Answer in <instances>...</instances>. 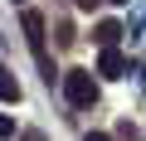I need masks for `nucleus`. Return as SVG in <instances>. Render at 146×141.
Masks as SVG:
<instances>
[{
  "label": "nucleus",
  "mask_w": 146,
  "mask_h": 141,
  "mask_svg": "<svg viewBox=\"0 0 146 141\" xmlns=\"http://www.w3.org/2000/svg\"><path fill=\"white\" fill-rule=\"evenodd\" d=\"M63 97L73 107H93L98 102V78L88 73V68H68V73H63Z\"/></svg>",
  "instance_id": "1"
},
{
  "label": "nucleus",
  "mask_w": 146,
  "mask_h": 141,
  "mask_svg": "<svg viewBox=\"0 0 146 141\" xmlns=\"http://www.w3.org/2000/svg\"><path fill=\"white\" fill-rule=\"evenodd\" d=\"M25 34H29V49H34V58L44 63V78L54 83V58H49V49H44V15H39V10H25Z\"/></svg>",
  "instance_id": "2"
},
{
  "label": "nucleus",
  "mask_w": 146,
  "mask_h": 141,
  "mask_svg": "<svg viewBox=\"0 0 146 141\" xmlns=\"http://www.w3.org/2000/svg\"><path fill=\"white\" fill-rule=\"evenodd\" d=\"M98 73H102V78H122V73H127V58H122L117 49H102V58H98Z\"/></svg>",
  "instance_id": "3"
},
{
  "label": "nucleus",
  "mask_w": 146,
  "mask_h": 141,
  "mask_svg": "<svg viewBox=\"0 0 146 141\" xmlns=\"http://www.w3.org/2000/svg\"><path fill=\"white\" fill-rule=\"evenodd\" d=\"M93 39H98V44H102V49H117V39H122V24H117V20H102V24H98V34H93Z\"/></svg>",
  "instance_id": "4"
},
{
  "label": "nucleus",
  "mask_w": 146,
  "mask_h": 141,
  "mask_svg": "<svg viewBox=\"0 0 146 141\" xmlns=\"http://www.w3.org/2000/svg\"><path fill=\"white\" fill-rule=\"evenodd\" d=\"M0 102H20V78L10 68H0Z\"/></svg>",
  "instance_id": "5"
},
{
  "label": "nucleus",
  "mask_w": 146,
  "mask_h": 141,
  "mask_svg": "<svg viewBox=\"0 0 146 141\" xmlns=\"http://www.w3.org/2000/svg\"><path fill=\"white\" fill-rule=\"evenodd\" d=\"M5 136H15V117H10V112H0V141H5Z\"/></svg>",
  "instance_id": "6"
},
{
  "label": "nucleus",
  "mask_w": 146,
  "mask_h": 141,
  "mask_svg": "<svg viewBox=\"0 0 146 141\" xmlns=\"http://www.w3.org/2000/svg\"><path fill=\"white\" fill-rule=\"evenodd\" d=\"M73 5H78V10H98V0H73Z\"/></svg>",
  "instance_id": "7"
},
{
  "label": "nucleus",
  "mask_w": 146,
  "mask_h": 141,
  "mask_svg": "<svg viewBox=\"0 0 146 141\" xmlns=\"http://www.w3.org/2000/svg\"><path fill=\"white\" fill-rule=\"evenodd\" d=\"M88 141H117V136H107V131H93V136H88Z\"/></svg>",
  "instance_id": "8"
},
{
  "label": "nucleus",
  "mask_w": 146,
  "mask_h": 141,
  "mask_svg": "<svg viewBox=\"0 0 146 141\" xmlns=\"http://www.w3.org/2000/svg\"><path fill=\"white\" fill-rule=\"evenodd\" d=\"M20 141H44V136H39V131H25V136H20Z\"/></svg>",
  "instance_id": "9"
},
{
  "label": "nucleus",
  "mask_w": 146,
  "mask_h": 141,
  "mask_svg": "<svg viewBox=\"0 0 146 141\" xmlns=\"http://www.w3.org/2000/svg\"><path fill=\"white\" fill-rule=\"evenodd\" d=\"M112 5H127V0H112Z\"/></svg>",
  "instance_id": "10"
}]
</instances>
